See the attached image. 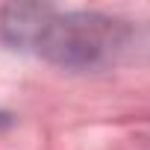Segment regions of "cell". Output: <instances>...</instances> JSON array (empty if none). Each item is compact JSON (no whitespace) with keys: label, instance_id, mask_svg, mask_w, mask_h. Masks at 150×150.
Returning <instances> with one entry per match:
<instances>
[{"label":"cell","instance_id":"1","mask_svg":"<svg viewBox=\"0 0 150 150\" xmlns=\"http://www.w3.org/2000/svg\"><path fill=\"white\" fill-rule=\"evenodd\" d=\"M106 21H94V18H74V15H53L47 9H15L9 30H15V35L44 53H53L59 59H94L106 50L109 44V27H103Z\"/></svg>","mask_w":150,"mask_h":150}]
</instances>
